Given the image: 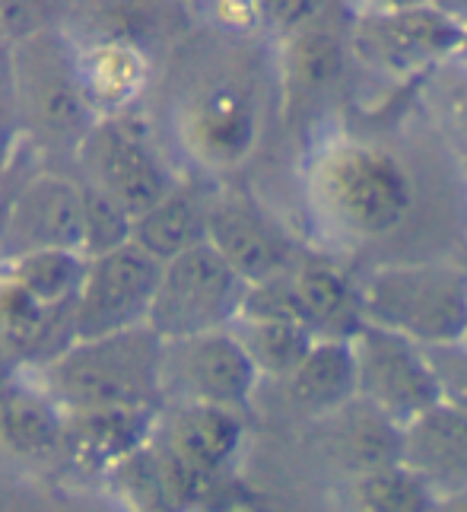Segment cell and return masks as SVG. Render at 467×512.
<instances>
[{
  "mask_svg": "<svg viewBox=\"0 0 467 512\" xmlns=\"http://www.w3.org/2000/svg\"><path fill=\"white\" fill-rule=\"evenodd\" d=\"M302 204L328 249H356L407 220L413 179L391 150L347 131H325L302 160Z\"/></svg>",
  "mask_w": 467,
  "mask_h": 512,
  "instance_id": "cell-1",
  "label": "cell"
},
{
  "mask_svg": "<svg viewBox=\"0 0 467 512\" xmlns=\"http://www.w3.org/2000/svg\"><path fill=\"white\" fill-rule=\"evenodd\" d=\"M163 347L166 341L143 325L109 338L74 341L61 357L32 373L64 414L115 408L156 411L166 404Z\"/></svg>",
  "mask_w": 467,
  "mask_h": 512,
  "instance_id": "cell-2",
  "label": "cell"
},
{
  "mask_svg": "<svg viewBox=\"0 0 467 512\" xmlns=\"http://www.w3.org/2000/svg\"><path fill=\"white\" fill-rule=\"evenodd\" d=\"M10 86L16 105V128L48 147L74 153L96 125L77 70V45L55 29L29 32L10 48Z\"/></svg>",
  "mask_w": 467,
  "mask_h": 512,
  "instance_id": "cell-3",
  "label": "cell"
},
{
  "mask_svg": "<svg viewBox=\"0 0 467 512\" xmlns=\"http://www.w3.org/2000/svg\"><path fill=\"white\" fill-rule=\"evenodd\" d=\"M369 325L439 347L467 334V268L452 261L382 264L363 277Z\"/></svg>",
  "mask_w": 467,
  "mask_h": 512,
  "instance_id": "cell-4",
  "label": "cell"
},
{
  "mask_svg": "<svg viewBox=\"0 0 467 512\" xmlns=\"http://www.w3.org/2000/svg\"><path fill=\"white\" fill-rule=\"evenodd\" d=\"M80 182L115 201L131 220L178 185L150 128L131 112L99 118L74 150Z\"/></svg>",
  "mask_w": 467,
  "mask_h": 512,
  "instance_id": "cell-5",
  "label": "cell"
},
{
  "mask_svg": "<svg viewBox=\"0 0 467 512\" xmlns=\"http://www.w3.org/2000/svg\"><path fill=\"white\" fill-rule=\"evenodd\" d=\"M245 439L242 411L217 404H169L156 423V471L175 503H194L236 462Z\"/></svg>",
  "mask_w": 467,
  "mask_h": 512,
  "instance_id": "cell-6",
  "label": "cell"
},
{
  "mask_svg": "<svg viewBox=\"0 0 467 512\" xmlns=\"http://www.w3.org/2000/svg\"><path fill=\"white\" fill-rule=\"evenodd\" d=\"M461 39L464 29L433 4L398 13L350 16L353 61L391 83L429 80L436 70L455 61Z\"/></svg>",
  "mask_w": 467,
  "mask_h": 512,
  "instance_id": "cell-7",
  "label": "cell"
},
{
  "mask_svg": "<svg viewBox=\"0 0 467 512\" xmlns=\"http://www.w3.org/2000/svg\"><path fill=\"white\" fill-rule=\"evenodd\" d=\"M245 290L248 284L236 268L210 242H201L163 268L150 328L163 341L232 328L242 312Z\"/></svg>",
  "mask_w": 467,
  "mask_h": 512,
  "instance_id": "cell-8",
  "label": "cell"
},
{
  "mask_svg": "<svg viewBox=\"0 0 467 512\" xmlns=\"http://www.w3.org/2000/svg\"><path fill=\"white\" fill-rule=\"evenodd\" d=\"M163 268V261H156L134 242L89 258L83 287L70 306L77 341L109 338V334L150 325Z\"/></svg>",
  "mask_w": 467,
  "mask_h": 512,
  "instance_id": "cell-9",
  "label": "cell"
},
{
  "mask_svg": "<svg viewBox=\"0 0 467 512\" xmlns=\"http://www.w3.org/2000/svg\"><path fill=\"white\" fill-rule=\"evenodd\" d=\"M261 382L232 328L166 341L163 398L166 404H217L245 411Z\"/></svg>",
  "mask_w": 467,
  "mask_h": 512,
  "instance_id": "cell-10",
  "label": "cell"
},
{
  "mask_svg": "<svg viewBox=\"0 0 467 512\" xmlns=\"http://www.w3.org/2000/svg\"><path fill=\"white\" fill-rule=\"evenodd\" d=\"M178 137L197 166L210 172L239 169L261 137L255 93L232 77L207 80L178 109Z\"/></svg>",
  "mask_w": 467,
  "mask_h": 512,
  "instance_id": "cell-11",
  "label": "cell"
},
{
  "mask_svg": "<svg viewBox=\"0 0 467 512\" xmlns=\"http://www.w3.org/2000/svg\"><path fill=\"white\" fill-rule=\"evenodd\" d=\"M353 353L359 401L372 404L401 427L442 401L426 347L417 341L379 325H366L353 338Z\"/></svg>",
  "mask_w": 467,
  "mask_h": 512,
  "instance_id": "cell-12",
  "label": "cell"
},
{
  "mask_svg": "<svg viewBox=\"0 0 467 512\" xmlns=\"http://www.w3.org/2000/svg\"><path fill=\"white\" fill-rule=\"evenodd\" d=\"M207 242L236 268L245 284L290 271L302 255L290 233L242 191H220L210 198Z\"/></svg>",
  "mask_w": 467,
  "mask_h": 512,
  "instance_id": "cell-13",
  "label": "cell"
},
{
  "mask_svg": "<svg viewBox=\"0 0 467 512\" xmlns=\"http://www.w3.org/2000/svg\"><path fill=\"white\" fill-rule=\"evenodd\" d=\"M39 249L83 252V182L48 172L16 191L0 223V261Z\"/></svg>",
  "mask_w": 467,
  "mask_h": 512,
  "instance_id": "cell-14",
  "label": "cell"
},
{
  "mask_svg": "<svg viewBox=\"0 0 467 512\" xmlns=\"http://www.w3.org/2000/svg\"><path fill=\"white\" fill-rule=\"evenodd\" d=\"M350 55V23L344 32H334L325 16L305 26L302 32L280 42V93L283 115L302 118L315 105L334 93V86L344 80Z\"/></svg>",
  "mask_w": 467,
  "mask_h": 512,
  "instance_id": "cell-15",
  "label": "cell"
},
{
  "mask_svg": "<svg viewBox=\"0 0 467 512\" xmlns=\"http://www.w3.org/2000/svg\"><path fill=\"white\" fill-rule=\"evenodd\" d=\"M401 462L436 490V497L467 493V414L433 404L404 427Z\"/></svg>",
  "mask_w": 467,
  "mask_h": 512,
  "instance_id": "cell-16",
  "label": "cell"
},
{
  "mask_svg": "<svg viewBox=\"0 0 467 512\" xmlns=\"http://www.w3.org/2000/svg\"><path fill=\"white\" fill-rule=\"evenodd\" d=\"M290 271L315 338L353 341L369 325L363 280H353L334 258L299 255Z\"/></svg>",
  "mask_w": 467,
  "mask_h": 512,
  "instance_id": "cell-17",
  "label": "cell"
},
{
  "mask_svg": "<svg viewBox=\"0 0 467 512\" xmlns=\"http://www.w3.org/2000/svg\"><path fill=\"white\" fill-rule=\"evenodd\" d=\"M156 423V411L143 408L67 414L61 452L80 471H109L153 443Z\"/></svg>",
  "mask_w": 467,
  "mask_h": 512,
  "instance_id": "cell-18",
  "label": "cell"
},
{
  "mask_svg": "<svg viewBox=\"0 0 467 512\" xmlns=\"http://www.w3.org/2000/svg\"><path fill=\"white\" fill-rule=\"evenodd\" d=\"M80 86L96 118L124 115L143 93L150 77V61L124 35H105V39L77 48Z\"/></svg>",
  "mask_w": 467,
  "mask_h": 512,
  "instance_id": "cell-19",
  "label": "cell"
},
{
  "mask_svg": "<svg viewBox=\"0 0 467 512\" xmlns=\"http://www.w3.org/2000/svg\"><path fill=\"white\" fill-rule=\"evenodd\" d=\"M286 392L296 408L318 420H328L350 408L359 398L353 341L318 338L296 373L286 379Z\"/></svg>",
  "mask_w": 467,
  "mask_h": 512,
  "instance_id": "cell-20",
  "label": "cell"
},
{
  "mask_svg": "<svg viewBox=\"0 0 467 512\" xmlns=\"http://www.w3.org/2000/svg\"><path fill=\"white\" fill-rule=\"evenodd\" d=\"M207 217L210 198L178 182L147 214L131 220V242L156 261L169 264L172 258L207 242Z\"/></svg>",
  "mask_w": 467,
  "mask_h": 512,
  "instance_id": "cell-21",
  "label": "cell"
},
{
  "mask_svg": "<svg viewBox=\"0 0 467 512\" xmlns=\"http://www.w3.org/2000/svg\"><path fill=\"white\" fill-rule=\"evenodd\" d=\"M67 414L39 382L0 388V446L20 458L61 452Z\"/></svg>",
  "mask_w": 467,
  "mask_h": 512,
  "instance_id": "cell-22",
  "label": "cell"
},
{
  "mask_svg": "<svg viewBox=\"0 0 467 512\" xmlns=\"http://www.w3.org/2000/svg\"><path fill=\"white\" fill-rule=\"evenodd\" d=\"M331 427V443L340 458V465L347 468L350 478L366 474L385 465H398L404 452V427L375 411L366 401H353L350 408L325 420Z\"/></svg>",
  "mask_w": 467,
  "mask_h": 512,
  "instance_id": "cell-23",
  "label": "cell"
},
{
  "mask_svg": "<svg viewBox=\"0 0 467 512\" xmlns=\"http://www.w3.org/2000/svg\"><path fill=\"white\" fill-rule=\"evenodd\" d=\"M86 268H89V255L77 249H39L0 261V271L48 309L74 306Z\"/></svg>",
  "mask_w": 467,
  "mask_h": 512,
  "instance_id": "cell-24",
  "label": "cell"
},
{
  "mask_svg": "<svg viewBox=\"0 0 467 512\" xmlns=\"http://www.w3.org/2000/svg\"><path fill=\"white\" fill-rule=\"evenodd\" d=\"M232 334L239 338L245 353L255 363L261 379H290L305 353L318 341L315 334L296 322H264V319H236Z\"/></svg>",
  "mask_w": 467,
  "mask_h": 512,
  "instance_id": "cell-25",
  "label": "cell"
},
{
  "mask_svg": "<svg viewBox=\"0 0 467 512\" xmlns=\"http://www.w3.org/2000/svg\"><path fill=\"white\" fill-rule=\"evenodd\" d=\"M353 512H433L439 497L404 462L356 474L347 484Z\"/></svg>",
  "mask_w": 467,
  "mask_h": 512,
  "instance_id": "cell-26",
  "label": "cell"
},
{
  "mask_svg": "<svg viewBox=\"0 0 467 512\" xmlns=\"http://www.w3.org/2000/svg\"><path fill=\"white\" fill-rule=\"evenodd\" d=\"M131 242V217L96 188L83 185V252L105 255Z\"/></svg>",
  "mask_w": 467,
  "mask_h": 512,
  "instance_id": "cell-27",
  "label": "cell"
},
{
  "mask_svg": "<svg viewBox=\"0 0 467 512\" xmlns=\"http://www.w3.org/2000/svg\"><path fill=\"white\" fill-rule=\"evenodd\" d=\"M239 319L296 322V325L309 328V319H305L302 299H299L296 280H293V271H283L277 277H267V280H258V284H248Z\"/></svg>",
  "mask_w": 467,
  "mask_h": 512,
  "instance_id": "cell-28",
  "label": "cell"
},
{
  "mask_svg": "<svg viewBox=\"0 0 467 512\" xmlns=\"http://www.w3.org/2000/svg\"><path fill=\"white\" fill-rule=\"evenodd\" d=\"M331 0H255L258 23L264 32H271L277 42L312 26L328 13Z\"/></svg>",
  "mask_w": 467,
  "mask_h": 512,
  "instance_id": "cell-29",
  "label": "cell"
},
{
  "mask_svg": "<svg viewBox=\"0 0 467 512\" xmlns=\"http://www.w3.org/2000/svg\"><path fill=\"white\" fill-rule=\"evenodd\" d=\"M426 357L439 382V398L467 414V341L426 347Z\"/></svg>",
  "mask_w": 467,
  "mask_h": 512,
  "instance_id": "cell-30",
  "label": "cell"
},
{
  "mask_svg": "<svg viewBox=\"0 0 467 512\" xmlns=\"http://www.w3.org/2000/svg\"><path fill=\"white\" fill-rule=\"evenodd\" d=\"M433 77L439 80V96H436L439 118L445 121L448 134H452L458 144L467 150V70L452 61V77L455 80L442 83L439 70Z\"/></svg>",
  "mask_w": 467,
  "mask_h": 512,
  "instance_id": "cell-31",
  "label": "cell"
},
{
  "mask_svg": "<svg viewBox=\"0 0 467 512\" xmlns=\"http://www.w3.org/2000/svg\"><path fill=\"white\" fill-rule=\"evenodd\" d=\"M55 4V0H0V26L13 29V39H23L29 32H39L42 13Z\"/></svg>",
  "mask_w": 467,
  "mask_h": 512,
  "instance_id": "cell-32",
  "label": "cell"
},
{
  "mask_svg": "<svg viewBox=\"0 0 467 512\" xmlns=\"http://www.w3.org/2000/svg\"><path fill=\"white\" fill-rule=\"evenodd\" d=\"M350 16H366V13H398L413 7H429L433 0H344Z\"/></svg>",
  "mask_w": 467,
  "mask_h": 512,
  "instance_id": "cell-33",
  "label": "cell"
},
{
  "mask_svg": "<svg viewBox=\"0 0 467 512\" xmlns=\"http://www.w3.org/2000/svg\"><path fill=\"white\" fill-rule=\"evenodd\" d=\"M433 7L442 10L448 20H455L461 29H467V0H433Z\"/></svg>",
  "mask_w": 467,
  "mask_h": 512,
  "instance_id": "cell-34",
  "label": "cell"
},
{
  "mask_svg": "<svg viewBox=\"0 0 467 512\" xmlns=\"http://www.w3.org/2000/svg\"><path fill=\"white\" fill-rule=\"evenodd\" d=\"M433 512H467V493H452V497H439Z\"/></svg>",
  "mask_w": 467,
  "mask_h": 512,
  "instance_id": "cell-35",
  "label": "cell"
},
{
  "mask_svg": "<svg viewBox=\"0 0 467 512\" xmlns=\"http://www.w3.org/2000/svg\"><path fill=\"white\" fill-rule=\"evenodd\" d=\"M455 64L467 70V29H464V39H461V48H458V55H455Z\"/></svg>",
  "mask_w": 467,
  "mask_h": 512,
  "instance_id": "cell-36",
  "label": "cell"
},
{
  "mask_svg": "<svg viewBox=\"0 0 467 512\" xmlns=\"http://www.w3.org/2000/svg\"><path fill=\"white\" fill-rule=\"evenodd\" d=\"M464 214H467V160H464Z\"/></svg>",
  "mask_w": 467,
  "mask_h": 512,
  "instance_id": "cell-37",
  "label": "cell"
},
{
  "mask_svg": "<svg viewBox=\"0 0 467 512\" xmlns=\"http://www.w3.org/2000/svg\"><path fill=\"white\" fill-rule=\"evenodd\" d=\"M464 341H467V334H464Z\"/></svg>",
  "mask_w": 467,
  "mask_h": 512,
  "instance_id": "cell-38",
  "label": "cell"
}]
</instances>
